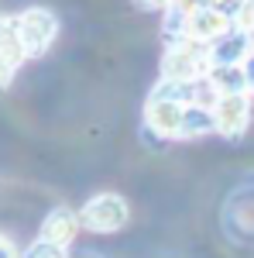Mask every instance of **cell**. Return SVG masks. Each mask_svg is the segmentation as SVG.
Returning a JSON list of instances; mask_svg holds the SVG:
<instances>
[{"mask_svg":"<svg viewBox=\"0 0 254 258\" xmlns=\"http://www.w3.org/2000/svg\"><path fill=\"white\" fill-rule=\"evenodd\" d=\"M210 73V45L193 38L172 41L165 48V59H161V80L172 83H193L199 76Z\"/></svg>","mask_w":254,"mask_h":258,"instance_id":"obj_1","label":"cell"},{"mask_svg":"<svg viewBox=\"0 0 254 258\" xmlns=\"http://www.w3.org/2000/svg\"><path fill=\"white\" fill-rule=\"evenodd\" d=\"M14 35H18L21 48L28 59H38L52 48V41L59 35V18L45 7H28L14 18Z\"/></svg>","mask_w":254,"mask_h":258,"instance_id":"obj_2","label":"cell"},{"mask_svg":"<svg viewBox=\"0 0 254 258\" xmlns=\"http://www.w3.org/2000/svg\"><path fill=\"white\" fill-rule=\"evenodd\" d=\"M79 220L93 234H114L120 227H127L131 203L120 197V193H97L93 200H86V207L79 210Z\"/></svg>","mask_w":254,"mask_h":258,"instance_id":"obj_3","label":"cell"},{"mask_svg":"<svg viewBox=\"0 0 254 258\" xmlns=\"http://www.w3.org/2000/svg\"><path fill=\"white\" fill-rule=\"evenodd\" d=\"M186 107L189 103H182L176 97H165V93H158L151 90V97H148V107H144V127L158 135V138H179V127H182V117H186Z\"/></svg>","mask_w":254,"mask_h":258,"instance_id":"obj_4","label":"cell"},{"mask_svg":"<svg viewBox=\"0 0 254 258\" xmlns=\"http://www.w3.org/2000/svg\"><path fill=\"white\" fill-rule=\"evenodd\" d=\"M251 93H223L213 103V117H216V135L223 138H240L251 124Z\"/></svg>","mask_w":254,"mask_h":258,"instance_id":"obj_5","label":"cell"},{"mask_svg":"<svg viewBox=\"0 0 254 258\" xmlns=\"http://www.w3.org/2000/svg\"><path fill=\"white\" fill-rule=\"evenodd\" d=\"M254 52V35L230 28L223 38L210 45V66H244V59Z\"/></svg>","mask_w":254,"mask_h":258,"instance_id":"obj_6","label":"cell"},{"mask_svg":"<svg viewBox=\"0 0 254 258\" xmlns=\"http://www.w3.org/2000/svg\"><path fill=\"white\" fill-rule=\"evenodd\" d=\"M234 28V21L227 18L223 11H216V7H199L196 14H189V38L193 41H203V45H213L216 38H223L227 31Z\"/></svg>","mask_w":254,"mask_h":258,"instance_id":"obj_7","label":"cell"},{"mask_svg":"<svg viewBox=\"0 0 254 258\" xmlns=\"http://www.w3.org/2000/svg\"><path fill=\"white\" fill-rule=\"evenodd\" d=\"M82 231V220H79L76 210H69V207H55V210H48L45 220H41V234L38 238L45 241H55V244H72L76 234Z\"/></svg>","mask_w":254,"mask_h":258,"instance_id":"obj_8","label":"cell"},{"mask_svg":"<svg viewBox=\"0 0 254 258\" xmlns=\"http://www.w3.org/2000/svg\"><path fill=\"white\" fill-rule=\"evenodd\" d=\"M24 59H28V55H24L18 35H14V18H11V28L0 35V90L11 86V80L18 76V69H21Z\"/></svg>","mask_w":254,"mask_h":258,"instance_id":"obj_9","label":"cell"},{"mask_svg":"<svg viewBox=\"0 0 254 258\" xmlns=\"http://www.w3.org/2000/svg\"><path fill=\"white\" fill-rule=\"evenodd\" d=\"M206 135H216V117L213 107H203V103H189L186 107V117H182V127H179V138H206Z\"/></svg>","mask_w":254,"mask_h":258,"instance_id":"obj_10","label":"cell"},{"mask_svg":"<svg viewBox=\"0 0 254 258\" xmlns=\"http://www.w3.org/2000/svg\"><path fill=\"white\" fill-rule=\"evenodd\" d=\"M210 83L216 86V93H247V76L244 66H210Z\"/></svg>","mask_w":254,"mask_h":258,"instance_id":"obj_11","label":"cell"},{"mask_svg":"<svg viewBox=\"0 0 254 258\" xmlns=\"http://www.w3.org/2000/svg\"><path fill=\"white\" fill-rule=\"evenodd\" d=\"M21 258H69V248H65V244H55V241L38 238V241H31V244L24 248Z\"/></svg>","mask_w":254,"mask_h":258,"instance_id":"obj_12","label":"cell"},{"mask_svg":"<svg viewBox=\"0 0 254 258\" xmlns=\"http://www.w3.org/2000/svg\"><path fill=\"white\" fill-rule=\"evenodd\" d=\"M206 4H210V7H216V11H223L227 18L234 21V14L240 11V4H244V0H206Z\"/></svg>","mask_w":254,"mask_h":258,"instance_id":"obj_13","label":"cell"},{"mask_svg":"<svg viewBox=\"0 0 254 258\" xmlns=\"http://www.w3.org/2000/svg\"><path fill=\"white\" fill-rule=\"evenodd\" d=\"M244 76H247V93L254 97V52L244 59Z\"/></svg>","mask_w":254,"mask_h":258,"instance_id":"obj_14","label":"cell"},{"mask_svg":"<svg viewBox=\"0 0 254 258\" xmlns=\"http://www.w3.org/2000/svg\"><path fill=\"white\" fill-rule=\"evenodd\" d=\"M0 258H18V251H14L11 238H4V234H0Z\"/></svg>","mask_w":254,"mask_h":258,"instance_id":"obj_15","label":"cell"},{"mask_svg":"<svg viewBox=\"0 0 254 258\" xmlns=\"http://www.w3.org/2000/svg\"><path fill=\"white\" fill-rule=\"evenodd\" d=\"M137 4H141V7H168L172 0H137Z\"/></svg>","mask_w":254,"mask_h":258,"instance_id":"obj_16","label":"cell"},{"mask_svg":"<svg viewBox=\"0 0 254 258\" xmlns=\"http://www.w3.org/2000/svg\"><path fill=\"white\" fill-rule=\"evenodd\" d=\"M7 28H11V18H4V14H0V35H4Z\"/></svg>","mask_w":254,"mask_h":258,"instance_id":"obj_17","label":"cell"},{"mask_svg":"<svg viewBox=\"0 0 254 258\" xmlns=\"http://www.w3.org/2000/svg\"><path fill=\"white\" fill-rule=\"evenodd\" d=\"M203 4H206V0H203Z\"/></svg>","mask_w":254,"mask_h":258,"instance_id":"obj_18","label":"cell"}]
</instances>
